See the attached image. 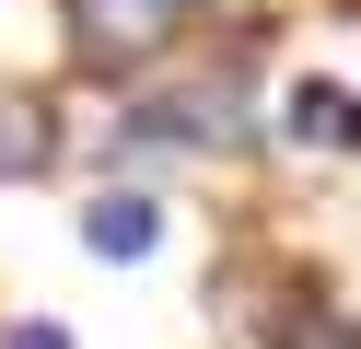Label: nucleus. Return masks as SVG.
Listing matches in <instances>:
<instances>
[{
	"mask_svg": "<svg viewBox=\"0 0 361 349\" xmlns=\"http://www.w3.org/2000/svg\"><path fill=\"white\" fill-rule=\"evenodd\" d=\"M245 140V70H198V82H164L140 93V105H117V128H105V163H221Z\"/></svg>",
	"mask_w": 361,
	"mask_h": 349,
	"instance_id": "1",
	"label": "nucleus"
},
{
	"mask_svg": "<svg viewBox=\"0 0 361 349\" xmlns=\"http://www.w3.org/2000/svg\"><path fill=\"white\" fill-rule=\"evenodd\" d=\"M198 12H210V0H59V47H71L94 82H117V70H152Z\"/></svg>",
	"mask_w": 361,
	"mask_h": 349,
	"instance_id": "2",
	"label": "nucleus"
},
{
	"mask_svg": "<svg viewBox=\"0 0 361 349\" xmlns=\"http://www.w3.org/2000/svg\"><path fill=\"white\" fill-rule=\"evenodd\" d=\"M82 245H94L105 268H140V256L164 245V198H152V186H105V198L82 209Z\"/></svg>",
	"mask_w": 361,
	"mask_h": 349,
	"instance_id": "3",
	"label": "nucleus"
},
{
	"mask_svg": "<svg viewBox=\"0 0 361 349\" xmlns=\"http://www.w3.org/2000/svg\"><path fill=\"white\" fill-rule=\"evenodd\" d=\"M59 163V116H47V93L35 82H0V186H35Z\"/></svg>",
	"mask_w": 361,
	"mask_h": 349,
	"instance_id": "4",
	"label": "nucleus"
},
{
	"mask_svg": "<svg viewBox=\"0 0 361 349\" xmlns=\"http://www.w3.org/2000/svg\"><path fill=\"white\" fill-rule=\"evenodd\" d=\"M280 140L291 152H314V140H326V152H361V93H338V82L303 70V82L280 93Z\"/></svg>",
	"mask_w": 361,
	"mask_h": 349,
	"instance_id": "5",
	"label": "nucleus"
},
{
	"mask_svg": "<svg viewBox=\"0 0 361 349\" xmlns=\"http://www.w3.org/2000/svg\"><path fill=\"white\" fill-rule=\"evenodd\" d=\"M268 349H361V326H350V314H326V302H303V291H291L280 314H268Z\"/></svg>",
	"mask_w": 361,
	"mask_h": 349,
	"instance_id": "6",
	"label": "nucleus"
},
{
	"mask_svg": "<svg viewBox=\"0 0 361 349\" xmlns=\"http://www.w3.org/2000/svg\"><path fill=\"white\" fill-rule=\"evenodd\" d=\"M0 349H71V326H59V314H24V326H0Z\"/></svg>",
	"mask_w": 361,
	"mask_h": 349,
	"instance_id": "7",
	"label": "nucleus"
}]
</instances>
